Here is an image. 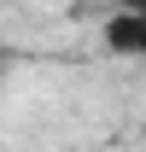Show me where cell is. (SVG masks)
<instances>
[{"instance_id": "obj_1", "label": "cell", "mask_w": 146, "mask_h": 152, "mask_svg": "<svg viewBox=\"0 0 146 152\" xmlns=\"http://www.w3.org/2000/svg\"><path fill=\"white\" fill-rule=\"evenodd\" d=\"M99 47L111 58H146V12L111 6L105 18H99Z\"/></svg>"}, {"instance_id": "obj_2", "label": "cell", "mask_w": 146, "mask_h": 152, "mask_svg": "<svg viewBox=\"0 0 146 152\" xmlns=\"http://www.w3.org/2000/svg\"><path fill=\"white\" fill-rule=\"evenodd\" d=\"M111 6H123V12H146V0H111Z\"/></svg>"}]
</instances>
